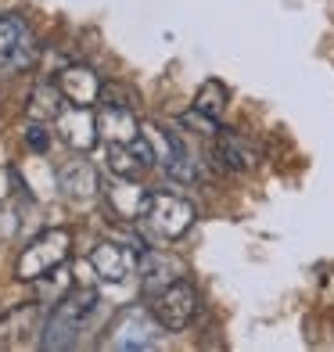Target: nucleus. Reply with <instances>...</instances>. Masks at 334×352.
Masks as SVG:
<instances>
[{
  "instance_id": "4",
  "label": "nucleus",
  "mask_w": 334,
  "mask_h": 352,
  "mask_svg": "<svg viewBox=\"0 0 334 352\" xmlns=\"http://www.w3.org/2000/svg\"><path fill=\"white\" fill-rule=\"evenodd\" d=\"M198 292L190 287L187 280H172L169 287H162V292H155L151 295V313L155 320L162 324V331H183L194 324V316H198Z\"/></svg>"
},
{
  "instance_id": "13",
  "label": "nucleus",
  "mask_w": 334,
  "mask_h": 352,
  "mask_svg": "<svg viewBox=\"0 0 334 352\" xmlns=\"http://www.w3.org/2000/svg\"><path fill=\"white\" fill-rule=\"evenodd\" d=\"M98 130H101L104 144H133L140 137V122L126 104L108 101V104L98 108Z\"/></svg>"
},
{
  "instance_id": "3",
  "label": "nucleus",
  "mask_w": 334,
  "mask_h": 352,
  "mask_svg": "<svg viewBox=\"0 0 334 352\" xmlns=\"http://www.w3.org/2000/svg\"><path fill=\"white\" fill-rule=\"evenodd\" d=\"M194 219H198V212L187 198L169 195V190H155L151 205H148V212H144L140 223H144L155 237H162V241H177V237H183L190 227H194Z\"/></svg>"
},
{
  "instance_id": "19",
  "label": "nucleus",
  "mask_w": 334,
  "mask_h": 352,
  "mask_svg": "<svg viewBox=\"0 0 334 352\" xmlns=\"http://www.w3.org/2000/svg\"><path fill=\"white\" fill-rule=\"evenodd\" d=\"M162 173L169 176V180H177V184H198L201 180V166H198V158L190 155L187 148H180L177 155H172L169 162L162 166Z\"/></svg>"
},
{
  "instance_id": "18",
  "label": "nucleus",
  "mask_w": 334,
  "mask_h": 352,
  "mask_svg": "<svg viewBox=\"0 0 334 352\" xmlns=\"http://www.w3.org/2000/svg\"><path fill=\"white\" fill-rule=\"evenodd\" d=\"M25 43H36V40H33V33H29V25L22 19H14V14L11 19H0V61L11 58Z\"/></svg>"
},
{
  "instance_id": "7",
  "label": "nucleus",
  "mask_w": 334,
  "mask_h": 352,
  "mask_svg": "<svg viewBox=\"0 0 334 352\" xmlns=\"http://www.w3.org/2000/svg\"><path fill=\"white\" fill-rule=\"evenodd\" d=\"M58 137L61 144H69L72 151H83L90 155L93 148H98L101 140V130H98V111H90V104H69L58 111Z\"/></svg>"
},
{
  "instance_id": "17",
  "label": "nucleus",
  "mask_w": 334,
  "mask_h": 352,
  "mask_svg": "<svg viewBox=\"0 0 334 352\" xmlns=\"http://www.w3.org/2000/svg\"><path fill=\"white\" fill-rule=\"evenodd\" d=\"M33 287H36V298L43 302V306H54V302H61V298L72 292V274H69V266H58V270H51V274L36 277Z\"/></svg>"
},
{
  "instance_id": "2",
  "label": "nucleus",
  "mask_w": 334,
  "mask_h": 352,
  "mask_svg": "<svg viewBox=\"0 0 334 352\" xmlns=\"http://www.w3.org/2000/svg\"><path fill=\"white\" fill-rule=\"evenodd\" d=\"M69 255H72V237H69V230L51 227V230L36 234L33 241L22 248L19 263H14V277L25 280V284H33L36 277L51 274V270H58V266H65Z\"/></svg>"
},
{
  "instance_id": "1",
  "label": "nucleus",
  "mask_w": 334,
  "mask_h": 352,
  "mask_svg": "<svg viewBox=\"0 0 334 352\" xmlns=\"http://www.w3.org/2000/svg\"><path fill=\"white\" fill-rule=\"evenodd\" d=\"M101 298L98 292H87V287H72V292L54 302L51 313L43 320V338H40V349L47 352H58V349H72L79 342V334L87 331L90 316L98 313Z\"/></svg>"
},
{
  "instance_id": "5",
  "label": "nucleus",
  "mask_w": 334,
  "mask_h": 352,
  "mask_svg": "<svg viewBox=\"0 0 334 352\" xmlns=\"http://www.w3.org/2000/svg\"><path fill=\"white\" fill-rule=\"evenodd\" d=\"M43 302H22L0 316V349H29L43 338Z\"/></svg>"
},
{
  "instance_id": "8",
  "label": "nucleus",
  "mask_w": 334,
  "mask_h": 352,
  "mask_svg": "<svg viewBox=\"0 0 334 352\" xmlns=\"http://www.w3.org/2000/svg\"><path fill=\"white\" fill-rule=\"evenodd\" d=\"M90 266H93V274H98L104 284H122V280L137 277L140 255H137V248H130V245L104 241V245H98V248L90 252Z\"/></svg>"
},
{
  "instance_id": "21",
  "label": "nucleus",
  "mask_w": 334,
  "mask_h": 352,
  "mask_svg": "<svg viewBox=\"0 0 334 352\" xmlns=\"http://www.w3.org/2000/svg\"><path fill=\"white\" fill-rule=\"evenodd\" d=\"M25 144H29L36 155H43L47 148H51V133H47V126H43L40 119H33V122L25 126Z\"/></svg>"
},
{
  "instance_id": "16",
  "label": "nucleus",
  "mask_w": 334,
  "mask_h": 352,
  "mask_svg": "<svg viewBox=\"0 0 334 352\" xmlns=\"http://www.w3.org/2000/svg\"><path fill=\"white\" fill-rule=\"evenodd\" d=\"M29 116L33 119H58V111L65 108V94L58 90V83H40L33 87V94H29Z\"/></svg>"
},
{
  "instance_id": "15",
  "label": "nucleus",
  "mask_w": 334,
  "mask_h": 352,
  "mask_svg": "<svg viewBox=\"0 0 334 352\" xmlns=\"http://www.w3.org/2000/svg\"><path fill=\"white\" fill-rule=\"evenodd\" d=\"M227 104H230V90L223 87L219 79H205V83L198 87V94H194V104H190V108H198L201 116L223 122V116H227Z\"/></svg>"
},
{
  "instance_id": "9",
  "label": "nucleus",
  "mask_w": 334,
  "mask_h": 352,
  "mask_svg": "<svg viewBox=\"0 0 334 352\" xmlns=\"http://www.w3.org/2000/svg\"><path fill=\"white\" fill-rule=\"evenodd\" d=\"M151 195H155V190L137 187L133 176H115V180L108 184V190H104L111 212H115L119 219H126V223H140V219H144L148 205H151Z\"/></svg>"
},
{
  "instance_id": "12",
  "label": "nucleus",
  "mask_w": 334,
  "mask_h": 352,
  "mask_svg": "<svg viewBox=\"0 0 334 352\" xmlns=\"http://www.w3.org/2000/svg\"><path fill=\"white\" fill-rule=\"evenodd\" d=\"M58 90L65 94V101L69 104H98V98H101V76L93 72L90 65H65L58 72Z\"/></svg>"
},
{
  "instance_id": "11",
  "label": "nucleus",
  "mask_w": 334,
  "mask_h": 352,
  "mask_svg": "<svg viewBox=\"0 0 334 352\" xmlns=\"http://www.w3.org/2000/svg\"><path fill=\"white\" fill-rule=\"evenodd\" d=\"M212 158L227 173H252L259 166V151L245 137H237L234 130H219L212 137Z\"/></svg>"
},
{
  "instance_id": "20",
  "label": "nucleus",
  "mask_w": 334,
  "mask_h": 352,
  "mask_svg": "<svg viewBox=\"0 0 334 352\" xmlns=\"http://www.w3.org/2000/svg\"><path fill=\"white\" fill-rule=\"evenodd\" d=\"M180 126H190V130H198L201 137H216L223 126L216 122V119H209V116H201L198 108H190V111H183L180 116Z\"/></svg>"
},
{
  "instance_id": "10",
  "label": "nucleus",
  "mask_w": 334,
  "mask_h": 352,
  "mask_svg": "<svg viewBox=\"0 0 334 352\" xmlns=\"http://www.w3.org/2000/svg\"><path fill=\"white\" fill-rule=\"evenodd\" d=\"M58 190H61V198L72 201V205H93L98 195H101L98 169H93L90 162H69L58 173Z\"/></svg>"
},
{
  "instance_id": "22",
  "label": "nucleus",
  "mask_w": 334,
  "mask_h": 352,
  "mask_svg": "<svg viewBox=\"0 0 334 352\" xmlns=\"http://www.w3.org/2000/svg\"><path fill=\"white\" fill-rule=\"evenodd\" d=\"M19 230V216L8 209V201H0V237H11Z\"/></svg>"
},
{
  "instance_id": "14",
  "label": "nucleus",
  "mask_w": 334,
  "mask_h": 352,
  "mask_svg": "<svg viewBox=\"0 0 334 352\" xmlns=\"http://www.w3.org/2000/svg\"><path fill=\"white\" fill-rule=\"evenodd\" d=\"M137 277L144 284V295H155V292H162V287H169L172 280H180V266L162 252H144L140 255Z\"/></svg>"
},
{
  "instance_id": "6",
  "label": "nucleus",
  "mask_w": 334,
  "mask_h": 352,
  "mask_svg": "<svg viewBox=\"0 0 334 352\" xmlns=\"http://www.w3.org/2000/svg\"><path fill=\"white\" fill-rule=\"evenodd\" d=\"M158 331L162 324L155 320L151 309H140V306H130L122 309L115 327H111V349H122V352H140V349H155L158 345Z\"/></svg>"
}]
</instances>
